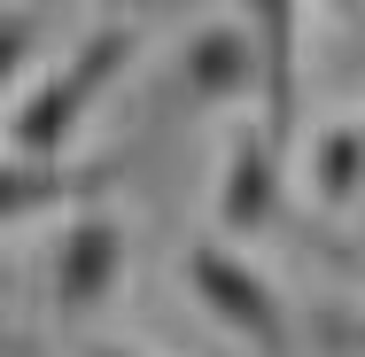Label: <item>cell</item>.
<instances>
[{
	"mask_svg": "<svg viewBox=\"0 0 365 357\" xmlns=\"http://www.w3.org/2000/svg\"><path fill=\"white\" fill-rule=\"evenodd\" d=\"M133 47H140L133 24H93L78 39L71 63L55 78H39L24 93V109L8 117V155H24V163H71V140H78V125H86V109L109 93V78H125Z\"/></svg>",
	"mask_w": 365,
	"mask_h": 357,
	"instance_id": "cell-1",
	"label": "cell"
},
{
	"mask_svg": "<svg viewBox=\"0 0 365 357\" xmlns=\"http://www.w3.org/2000/svg\"><path fill=\"white\" fill-rule=\"evenodd\" d=\"M179 272H187V287H195V303L218 319L233 342H249L257 357H295L288 303H280V287L249 264V249H225V241H187Z\"/></svg>",
	"mask_w": 365,
	"mask_h": 357,
	"instance_id": "cell-2",
	"label": "cell"
},
{
	"mask_svg": "<svg viewBox=\"0 0 365 357\" xmlns=\"http://www.w3.org/2000/svg\"><path fill=\"white\" fill-rule=\"evenodd\" d=\"M125 257H133L125 217L78 210L63 225V241H55V257H47V303H55V319H93L117 295V280H125Z\"/></svg>",
	"mask_w": 365,
	"mask_h": 357,
	"instance_id": "cell-3",
	"label": "cell"
},
{
	"mask_svg": "<svg viewBox=\"0 0 365 357\" xmlns=\"http://www.w3.org/2000/svg\"><path fill=\"white\" fill-rule=\"evenodd\" d=\"M280 210V148L264 125H241L225 140V163H218V241L225 249H249Z\"/></svg>",
	"mask_w": 365,
	"mask_h": 357,
	"instance_id": "cell-4",
	"label": "cell"
},
{
	"mask_svg": "<svg viewBox=\"0 0 365 357\" xmlns=\"http://www.w3.org/2000/svg\"><path fill=\"white\" fill-rule=\"evenodd\" d=\"M179 93H187V109L257 101V39H249V24H202L179 47Z\"/></svg>",
	"mask_w": 365,
	"mask_h": 357,
	"instance_id": "cell-5",
	"label": "cell"
},
{
	"mask_svg": "<svg viewBox=\"0 0 365 357\" xmlns=\"http://www.w3.org/2000/svg\"><path fill=\"white\" fill-rule=\"evenodd\" d=\"M249 39H257V101H264V133L272 148L295 140V8L280 0H264V8H249Z\"/></svg>",
	"mask_w": 365,
	"mask_h": 357,
	"instance_id": "cell-6",
	"label": "cell"
},
{
	"mask_svg": "<svg viewBox=\"0 0 365 357\" xmlns=\"http://www.w3.org/2000/svg\"><path fill=\"white\" fill-rule=\"evenodd\" d=\"M101 187H109L101 163H24V155H0V225H24V217L55 210V202H86Z\"/></svg>",
	"mask_w": 365,
	"mask_h": 357,
	"instance_id": "cell-7",
	"label": "cell"
},
{
	"mask_svg": "<svg viewBox=\"0 0 365 357\" xmlns=\"http://www.w3.org/2000/svg\"><path fill=\"white\" fill-rule=\"evenodd\" d=\"M311 195H319L327 217H350L365 202V125L358 117H342L311 140Z\"/></svg>",
	"mask_w": 365,
	"mask_h": 357,
	"instance_id": "cell-8",
	"label": "cell"
},
{
	"mask_svg": "<svg viewBox=\"0 0 365 357\" xmlns=\"http://www.w3.org/2000/svg\"><path fill=\"white\" fill-rule=\"evenodd\" d=\"M31 47H39V24H31L24 8H0V93H8V78L24 71Z\"/></svg>",
	"mask_w": 365,
	"mask_h": 357,
	"instance_id": "cell-9",
	"label": "cell"
},
{
	"mask_svg": "<svg viewBox=\"0 0 365 357\" xmlns=\"http://www.w3.org/2000/svg\"><path fill=\"white\" fill-rule=\"evenodd\" d=\"M334 350H350V357H365V311L358 319H334V334H327Z\"/></svg>",
	"mask_w": 365,
	"mask_h": 357,
	"instance_id": "cell-10",
	"label": "cell"
},
{
	"mask_svg": "<svg viewBox=\"0 0 365 357\" xmlns=\"http://www.w3.org/2000/svg\"><path fill=\"white\" fill-rule=\"evenodd\" d=\"M86 357H140V350H125V342H86Z\"/></svg>",
	"mask_w": 365,
	"mask_h": 357,
	"instance_id": "cell-11",
	"label": "cell"
}]
</instances>
